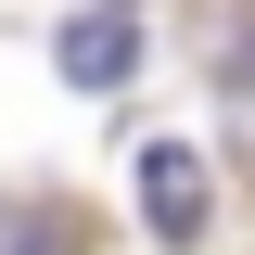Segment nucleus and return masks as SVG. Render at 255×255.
Returning <instances> with one entry per match:
<instances>
[{
	"instance_id": "7ed1b4c3",
	"label": "nucleus",
	"mask_w": 255,
	"mask_h": 255,
	"mask_svg": "<svg viewBox=\"0 0 255 255\" xmlns=\"http://www.w3.org/2000/svg\"><path fill=\"white\" fill-rule=\"evenodd\" d=\"M0 255H77V217H51V204H0Z\"/></svg>"
},
{
	"instance_id": "20e7f679",
	"label": "nucleus",
	"mask_w": 255,
	"mask_h": 255,
	"mask_svg": "<svg viewBox=\"0 0 255 255\" xmlns=\"http://www.w3.org/2000/svg\"><path fill=\"white\" fill-rule=\"evenodd\" d=\"M230 115H243V153H255V38L230 51Z\"/></svg>"
},
{
	"instance_id": "39448f33",
	"label": "nucleus",
	"mask_w": 255,
	"mask_h": 255,
	"mask_svg": "<svg viewBox=\"0 0 255 255\" xmlns=\"http://www.w3.org/2000/svg\"><path fill=\"white\" fill-rule=\"evenodd\" d=\"M102 13H128V0H102Z\"/></svg>"
},
{
	"instance_id": "f257e3e1",
	"label": "nucleus",
	"mask_w": 255,
	"mask_h": 255,
	"mask_svg": "<svg viewBox=\"0 0 255 255\" xmlns=\"http://www.w3.org/2000/svg\"><path fill=\"white\" fill-rule=\"evenodd\" d=\"M140 217H153V243H204L217 191H204V153H191V140H153V153H140Z\"/></svg>"
},
{
	"instance_id": "f03ea898",
	"label": "nucleus",
	"mask_w": 255,
	"mask_h": 255,
	"mask_svg": "<svg viewBox=\"0 0 255 255\" xmlns=\"http://www.w3.org/2000/svg\"><path fill=\"white\" fill-rule=\"evenodd\" d=\"M128 13H77V26H64V77H77V90H128Z\"/></svg>"
}]
</instances>
